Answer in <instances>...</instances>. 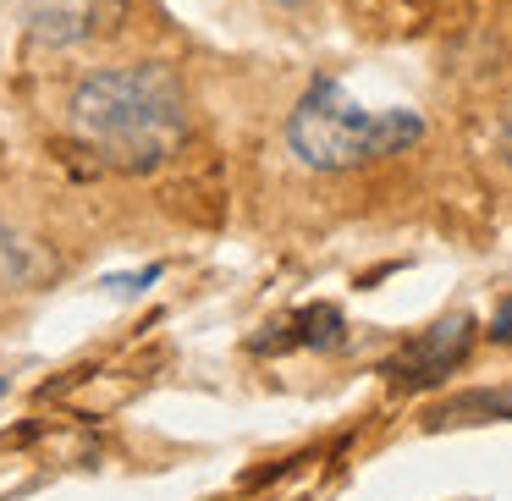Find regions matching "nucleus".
I'll return each instance as SVG.
<instances>
[{"label": "nucleus", "instance_id": "obj_10", "mask_svg": "<svg viewBox=\"0 0 512 501\" xmlns=\"http://www.w3.org/2000/svg\"><path fill=\"white\" fill-rule=\"evenodd\" d=\"M501 144H507V160H512V116H507V127H501Z\"/></svg>", "mask_w": 512, "mask_h": 501}, {"label": "nucleus", "instance_id": "obj_11", "mask_svg": "<svg viewBox=\"0 0 512 501\" xmlns=\"http://www.w3.org/2000/svg\"><path fill=\"white\" fill-rule=\"evenodd\" d=\"M0 391H6V380H0Z\"/></svg>", "mask_w": 512, "mask_h": 501}, {"label": "nucleus", "instance_id": "obj_5", "mask_svg": "<svg viewBox=\"0 0 512 501\" xmlns=\"http://www.w3.org/2000/svg\"><path fill=\"white\" fill-rule=\"evenodd\" d=\"M50 276H56V254L39 237L0 221V292H28Z\"/></svg>", "mask_w": 512, "mask_h": 501}, {"label": "nucleus", "instance_id": "obj_6", "mask_svg": "<svg viewBox=\"0 0 512 501\" xmlns=\"http://www.w3.org/2000/svg\"><path fill=\"white\" fill-rule=\"evenodd\" d=\"M298 331H292V342L298 347H320V353H336V347L347 342V325H342V314L331 309V303H309V309L298 314Z\"/></svg>", "mask_w": 512, "mask_h": 501}, {"label": "nucleus", "instance_id": "obj_2", "mask_svg": "<svg viewBox=\"0 0 512 501\" xmlns=\"http://www.w3.org/2000/svg\"><path fill=\"white\" fill-rule=\"evenodd\" d=\"M424 122L413 111H364L336 78H314L287 116V144L309 171H358L413 149Z\"/></svg>", "mask_w": 512, "mask_h": 501}, {"label": "nucleus", "instance_id": "obj_7", "mask_svg": "<svg viewBox=\"0 0 512 501\" xmlns=\"http://www.w3.org/2000/svg\"><path fill=\"white\" fill-rule=\"evenodd\" d=\"M441 424H479V419H512V397L501 391H468V397H452L441 413Z\"/></svg>", "mask_w": 512, "mask_h": 501}, {"label": "nucleus", "instance_id": "obj_9", "mask_svg": "<svg viewBox=\"0 0 512 501\" xmlns=\"http://www.w3.org/2000/svg\"><path fill=\"white\" fill-rule=\"evenodd\" d=\"M149 281H160V265L138 270V276H111V281H105V287H111V292H144Z\"/></svg>", "mask_w": 512, "mask_h": 501}, {"label": "nucleus", "instance_id": "obj_4", "mask_svg": "<svg viewBox=\"0 0 512 501\" xmlns=\"http://www.w3.org/2000/svg\"><path fill=\"white\" fill-rule=\"evenodd\" d=\"M468 353H474V320H468V314H446L430 331L413 336L408 347H397V353L380 364V375L397 391H430V386H441Z\"/></svg>", "mask_w": 512, "mask_h": 501}, {"label": "nucleus", "instance_id": "obj_1", "mask_svg": "<svg viewBox=\"0 0 512 501\" xmlns=\"http://www.w3.org/2000/svg\"><path fill=\"white\" fill-rule=\"evenodd\" d=\"M67 127L100 166L149 177L188 138V89L166 61L89 72L67 100Z\"/></svg>", "mask_w": 512, "mask_h": 501}, {"label": "nucleus", "instance_id": "obj_8", "mask_svg": "<svg viewBox=\"0 0 512 501\" xmlns=\"http://www.w3.org/2000/svg\"><path fill=\"white\" fill-rule=\"evenodd\" d=\"M490 342L512 347V298H501V303H496V320H490Z\"/></svg>", "mask_w": 512, "mask_h": 501}, {"label": "nucleus", "instance_id": "obj_3", "mask_svg": "<svg viewBox=\"0 0 512 501\" xmlns=\"http://www.w3.org/2000/svg\"><path fill=\"white\" fill-rule=\"evenodd\" d=\"M133 0H23V34L39 50H83L122 34Z\"/></svg>", "mask_w": 512, "mask_h": 501}]
</instances>
